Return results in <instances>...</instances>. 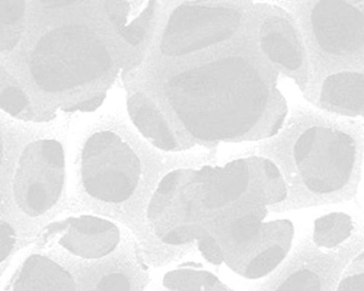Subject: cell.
I'll return each instance as SVG.
<instances>
[{
    "label": "cell",
    "instance_id": "obj_9",
    "mask_svg": "<svg viewBox=\"0 0 364 291\" xmlns=\"http://www.w3.org/2000/svg\"><path fill=\"white\" fill-rule=\"evenodd\" d=\"M293 235L294 227L289 220L264 221L259 234L228 256L224 263L244 278H262L272 272L284 259Z\"/></svg>",
    "mask_w": 364,
    "mask_h": 291
},
{
    "label": "cell",
    "instance_id": "obj_27",
    "mask_svg": "<svg viewBox=\"0 0 364 291\" xmlns=\"http://www.w3.org/2000/svg\"><path fill=\"white\" fill-rule=\"evenodd\" d=\"M105 98V94H101L92 99L85 101L68 109V111H90L95 110L103 102Z\"/></svg>",
    "mask_w": 364,
    "mask_h": 291
},
{
    "label": "cell",
    "instance_id": "obj_24",
    "mask_svg": "<svg viewBox=\"0 0 364 291\" xmlns=\"http://www.w3.org/2000/svg\"><path fill=\"white\" fill-rule=\"evenodd\" d=\"M128 278L122 273H114L104 276L97 286V291H129Z\"/></svg>",
    "mask_w": 364,
    "mask_h": 291
},
{
    "label": "cell",
    "instance_id": "obj_3",
    "mask_svg": "<svg viewBox=\"0 0 364 291\" xmlns=\"http://www.w3.org/2000/svg\"><path fill=\"white\" fill-rule=\"evenodd\" d=\"M147 217L164 243L177 246L196 241L210 219L201 195L196 170L177 169L159 182L147 209Z\"/></svg>",
    "mask_w": 364,
    "mask_h": 291
},
{
    "label": "cell",
    "instance_id": "obj_25",
    "mask_svg": "<svg viewBox=\"0 0 364 291\" xmlns=\"http://www.w3.org/2000/svg\"><path fill=\"white\" fill-rule=\"evenodd\" d=\"M15 243V232L6 221L0 222V256L3 261L10 254Z\"/></svg>",
    "mask_w": 364,
    "mask_h": 291
},
{
    "label": "cell",
    "instance_id": "obj_4",
    "mask_svg": "<svg viewBox=\"0 0 364 291\" xmlns=\"http://www.w3.org/2000/svg\"><path fill=\"white\" fill-rule=\"evenodd\" d=\"M140 161L130 146L111 131L92 135L81 156V177L86 192L108 203L122 202L138 185Z\"/></svg>",
    "mask_w": 364,
    "mask_h": 291
},
{
    "label": "cell",
    "instance_id": "obj_15",
    "mask_svg": "<svg viewBox=\"0 0 364 291\" xmlns=\"http://www.w3.org/2000/svg\"><path fill=\"white\" fill-rule=\"evenodd\" d=\"M128 110L134 125L154 146L166 151L180 147L160 111L142 94L136 93L129 98Z\"/></svg>",
    "mask_w": 364,
    "mask_h": 291
},
{
    "label": "cell",
    "instance_id": "obj_23",
    "mask_svg": "<svg viewBox=\"0 0 364 291\" xmlns=\"http://www.w3.org/2000/svg\"><path fill=\"white\" fill-rule=\"evenodd\" d=\"M197 242L199 251L207 261L213 265H220L223 263L219 246L210 234H203Z\"/></svg>",
    "mask_w": 364,
    "mask_h": 291
},
{
    "label": "cell",
    "instance_id": "obj_7",
    "mask_svg": "<svg viewBox=\"0 0 364 291\" xmlns=\"http://www.w3.org/2000/svg\"><path fill=\"white\" fill-rule=\"evenodd\" d=\"M241 22L240 13L230 7L184 4L171 13L161 38V53L178 57L230 38Z\"/></svg>",
    "mask_w": 364,
    "mask_h": 291
},
{
    "label": "cell",
    "instance_id": "obj_21",
    "mask_svg": "<svg viewBox=\"0 0 364 291\" xmlns=\"http://www.w3.org/2000/svg\"><path fill=\"white\" fill-rule=\"evenodd\" d=\"M264 291H321V282L318 275L308 268H299Z\"/></svg>",
    "mask_w": 364,
    "mask_h": 291
},
{
    "label": "cell",
    "instance_id": "obj_26",
    "mask_svg": "<svg viewBox=\"0 0 364 291\" xmlns=\"http://www.w3.org/2000/svg\"><path fill=\"white\" fill-rule=\"evenodd\" d=\"M337 291H364V273L355 274L345 278Z\"/></svg>",
    "mask_w": 364,
    "mask_h": 291
},
{
    "label": "cell",
    "instance_id": "obj_19",
    "mask_svg": "<svg viewBox=\"0 0 364 291\" xmlns=\"http://www.w3.org/2000/svg\"><path fill=\"white\" fill-rule=\"evenodd\" d=\"M353 229L350 218L343 213H332L314 224V241L319 246L333 248L344 241Z\"/></svg>",
    "mask_w": 364,
    "mask_h": 291
},
{
    "label": "cell",
    "instance_id": "obj_22",
    "mask_svg": "<svg viewBox=\"0 0 364 291\" xmlns=\"http://www.w3.org/2000/svg\"><path fill=\"white\" fill-rule=\"evenodd\" d=\"M24 93L17 87H9L1 92V108L11 115L19 114L28 104Z\"/></svg>",
    "mask_w": 364,
    "mask_h": 291
},
{
    "label": "cell",
    "instance_id": "obj_12",
    "mask_svg": "<svg viewBox=\"0 0 364 291\" xmlns=\"http://www.w3.org/2000/svg\"><path fill=\"white\" fill-rule=\"evenodd\" d=\"M260 46L272 62L289 70H296L303 63L299 37L285 18L273 16L262 23L259 29Z\"/></svg>",
    "mask_w": 364,
    "mask_h": 291
},
{
    "label": "cell",
    "instance_id": "obj_5",
    "mask_svg": "<svg viewBox=\"0 0 364 291\" xmlns=\"http://www.w3.org/2000/svg\"><path fill=\"white\" fill-rule=\"evenodd\" d=\"M356 148L352 137L337 128L314 126L297 138L294 158L305 186L316 194L340 190L350 178Z\"/></svg>",
    "mask_w": 364,
    "mask_h": 291
},
{
    "label": "cell",
    "instance_id": "obj_18",
    "mask_svg": "<svg viewBox=\"0 0 364 291\" xmlns=\"http://www.w3.org/2000/svg\"><path fill=\"white\" fill-rule=\"evenodd\" d=\"M163 285L169 291H232L213 273L196 267H180L166 273Z\"/></svg>",
    "mask_w": 364,
    "mask_h": 291
},
{
    "label": "cell",
    "instance_id": "obj_8",
    "mask_svg": "<svg viewBox=\"0 0 364 291\" xmlns=\"http://www.w3.org/2000/svg\"><path fill=\"white\" fill-rule=\"evenodd\" d=\"M311 22L320 48L327 53L344 56L364 45V14L343 1H319L311 9Z\"/></svg>",
    "mask_w": 364,
    "mask_h": 291
},
{
    "label": "cell",
    "instance_id": "obj_17",
    "mask_svg": "<svg viewBox=\"0 0 364 291\" xmlns=\"http://www.w3.org/2000/svg\"><path fill=\"white\" fill-rule=\"evenodd\" d=\"M248 162L252 199L266 207L284 200L287 188L277 166L263 157H249Z\"/></svg>",
    "mask_w": 364,
    "mask_h": 291
},
{
    "label": "cell",
    "instance_id": "obj_2",
    "mask_svg": "<svg viewBox=\"0 0 364 291\" xmlns=\"http://www.w3.org/2000/svg\"><path fill=\"white\" fill-rule=\"evenodd\" d=\"M110 65L105 46L87 27L69 25L46 33L32 53L30 68L38 85L62 92L89 82Z\"/></svg>",
    "mask_w": 364,
    "mask_h": 291
},
{
    "label": "cell",
    "instance_id": "obj_28",
    "mask_svg": "<svg viewBox=\"0 0 364 291\" xmlns=\"http://www.w3.org/2000/svg\"><path fill=\"white\" fill-rule=\"evenodd\" d=\"M44 6L48 7H60L69 5L74 3L75 1H41Z\"/></svg>",
    "mask_w": 364,
    "mask_h": 291
},
{
    "label": "cell",
    "instance_id": "obj_13",
    "mask_svg": "<svg viewBox=\"0 0 364 291\" xmlns=\"http://www.w3.org/2000/svg\"><path fill=\"white\" fill-rule=\"evenodd\" d=\"M13 291H76L70 273L48 257L29 256L23 263Z\"/></svg>",
    "mask_w": 364,
    "mask_h": 291
},
{
    "label": "cell",
    "instance_id": "obj_1",
    "mask_svg": "<svg viewBox=\"0 0 364 291\" xmlns=\"http://www.w3.org/2000/svg\"><path fill=\"white\" fill-rule=\"evenodd\" d=\"M168 99L188 132L205 141L245 136L270 99L263 75L248 59L223 57L181 72L167 83Z\"/></svg>",
    "mask_w": 364,
    "mask_h": 291
},
{
    "label": "cell",
    "instance_id": "obj_6",
    "mask_svg": "<svg viewBox=\"0 0 364 291\" xmlns=\"http://www.w3.org/2000/svg\"><path fill=\"white\" fill-rule=\"evenodd\" d=\"M65 159L61 145L39 140L23 150L15 172V202L26 215L38 216L59 199L64 184Z\"/></svg>",
    "mask_w": 364,
    "mask_h": 291
},
{
    "label": "cell",
    "instance_id": "obj_16",
    "mask_svg": "<svg viewBox=\"0 0 364 291\" xmlns=\"http://www.w3.org/2000/svg\"><path fill=\"white\" fill-rule=\"evenodd\" d=\"M105 8L118 33L130 44L141 42L154 14V2L107 1Z\"/></svg>",
    "mask_w": 364,
    "mask_h": 291
},
{
    "label": "cell",
    "instance_id": "obj_20",
    "mask_svg": "<svg viewBox=\"0 0 364 291\" xmlns=\"http://www.w3.org/2000/svg\"><path fill=\"white\" fill-rule=\"evenodd\" d=\"M23 1H0V48L9 50L18 43L23 29Z\"/></svg>",
    "mask_w": 364,
    "mask_h": 291
},
{
    "label": "cell",
    "instance_id": "obj_11",
    "mask_svg": "<svg viewBox=\"0 0 364 291\" xmlns=\"http://www.w3.org/2000/svg\"><path fill=\"white\" fill-rule=\"evenodd\" d=\"M120 234L112 222L95 216L70 219L58 243L73 254L86 259L102 258L118 245Z\"/></svg>",
    "mask_w": 364,
    "mask_h": 291
},
{
    "label": "cell",
    "instance_id": "obj_10",
    "mask_svg": "<svg viewBox=\"0 0 364 291\" xmlns=\"http://www.w3.org/2000/svg\"><path fill=\"white\" fill-rule=\"evenodd\" d=\"M196 170L203 200L211 218L233 204L244 200L254 202L250 195L248 158L234 160L223 166L205 165Z\"/></svg>",
    "mask_w": 364,
    "mask_h": 291
},
{
    "label": "cell",
    "instance_id": "obj_14",
    "mask_svg": "<svg viewBox=\"0 0 364 291\" xmlns=\"http://www.w3.org/2000/svg\"><path fill=\"white\" fill-rule=\"evenodd\" d=\"M320 101L329 110L364 116V75L343 72L328 77Z\"/></svg>",
    "mask_w": 364,
    "mask_h": 291
}]
</instances>
